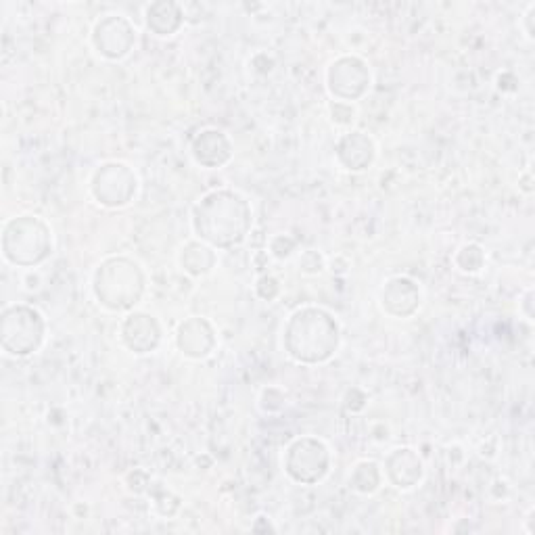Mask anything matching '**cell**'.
<instances>
[{
  "instance_id": "obj_5",
  "label": "cell",
  "mask_w": 535,
  "mask_h": 535,
  "mask_svg": "<svg viewBox=\"0 0 535 535\" xmlns=\"http://www.w3.org/2000/svg\"><path fill=\"white\" fill-rule=\"evenodd\" d=\"M44 337V322L36 310L11 308L3 320V345L13 356H28Z\"/></svg>"
},
{
  "instance_id": "obj_4",
  "label": "cell",
  "mask_w": 535,
  "mask_h": 535,
  "mask_svg": "<svg viewBox=\"0 0 535 535\" xmlns=\"http://www.w3.org/2000/svg\"><path fill=\"white\" fill-rule=\"evenodd\" d=\"M51 251V232L44 222L32 216H23L7 224L5 255L7 260L21 266L42 262Z\"/></svg>"
},
{
  "instance_id": "obj_11",
  "label": "cell",
  "mask_w": 535,
  "mask_h": 535,
  "mask_svg": "<svg viewBox=\"0 0 535 535\" xmlns=\"http://www.w3.org/2000/svg\"><path fill=\"white\" fill-rule=\"evenodd\" d=\"M178 347L189 358H205L214 350V331L209 322L201 318L184 322L178 331Z\"/></svg>"
},
{
  "instance_id": "obj_12",
  "label": "cell",
  "mask_w": 535,
  "mask_h": 535,
  "mask_svg": "<svg viewBox=\"0 0 535 535\" xmlns=\"http://www.w3.org/2000/svg\"><path fill=\"white\" fill-rule=\"evenodd\" d=\"M193 155L199 164L207 168H218L230 157L228 138L218 130H205L195 138Z\"/></svg>"
},
{
  "instance_id": "obj_13",
  "label": "cell",
  "mask_w": 535,
  "mask_h": 535,
  "mask_svg": "<svg viewBox=\"0 0 535 535\" xmlns=\"http://www.w3.org/2000/svg\"><path fill=\"white\" fill-rule=\"evenodd\" d=\"M387 473L398 487H412L423 477V464L412 450H395V454L387 460Z\"/></svg>"
},
{
  "instance_id": "obj_18",
  "label": "cell",
  "mask_w": 535,
  "mask_h": 535,
  "mask_svg": "<svg viewBox=\"0 0 535 535\" xmlns=\"http://www.w3.org/2000/svg\"><path fill=\"white\" fill-rule=\"evenodd\" d=\"M460 255H467V262H460L462 270H469V272H477L483 264V251L477 247V245H469V247H464L460 251Z\"/></svg>"
},
{
  "instance_id": "obj_6",
  "label": "cell",
  "mask_w": 535,
  "mask_h": 535,
  "mask_svg": "<svg viewBox=\"0 0 535 535\" xmlns=\"http://www.w3.org/2000/svg\"><path fill=\"white\" fill-rule=\"evenodd\" d=\"M329 471V450L318 439H297L287 454V473L299 483H316Z\"/></svg>"
},
{
  "instance_id": "obj_17",
  "label": "cell",
  "mask_w": 535,
  "mask_h": 535,
  "mask_svg": "<svg viewBox=\"0 0 535 535\" xmlns=\"http://www.w3.org/2000/svg\"><path fill=\"white\" fill-rule=\"evenodd\" d=\"M182 264L191 274H205L214 266V253L199 243H191L182 251Z\"/></svg>"
},
{
  "instance_id": "obj_10",
  "label": "cell",
  "mask_w": 535,
  "mask_h": 535,
  "mask_svg": "<svg viewBox=\"0 0 535 535\" xmlns=\"http://www.w3.org/2000/svg\"><path fill=\"white\" fill-rule=\"evenodd\" d=\"M159 327L157 322L147 314H134L124 322L122 337L124 343L136 354H147L155 350L159 343Z\"/></svg>"
},
{
  "instance_id": "obj_9",
  "label": "cell",
  "mask_w": 535,
  "mask_h": 535,
  "mask_svg": "<svg viewBox=\"0 0 535 535\" xmlns=\"http://www.w3.org/2000/svg\"><path fill=\"white\" fill-rule=\"evenodd\" d=\"M134 42V30L130 21L118 15H109L95 30V44L99 53L109 59L124 57Z\"/></svg>"
},
{
  "instance_id": "obj_8",
  "label": "cell",
  "mask_w": 535,
  "mask_h": 535,
  "mask_svg": "<svg viewBox=\"0 0 535 535\" xmlns=\"http://www.w3.org/2000/svg\"><path fill=\"white\" fill-rule=\"evenodd\" d=\"M368 84V69L360 59L345 57L333 63L329 72V86L333 95L341 99H358Z\"/></svg>"
},
{
  "instance_id": "obj_15",
  "label": "cell",
  "mask_w": 535,
  "mask_h": 535,
  "mask_svg": "<svg viewBox=\"0 0 535 535\" xmlns=\"http://www.w3.org/2000/svg\"><path fill=\"white\" fill-rule=\"evenodd\" d=\"M339 145L354 149V153H339V159L343 161V166L347 170H364L372 161V157H375V145H372L370 138L364 136L362 132H354L341 138Z\"/></svg>"
},
{
  "instance_id": "obj_7",
  "label": "cell",
  "mask_w": 535,
  "mask_h": 535,
  "mask_svg": "<svg viewBox=\"0 0 535 535\" xmlns=\"http://www.w3.org/2000/svg\"><path fill=\"white\" fill-rule=\"evenodd\" d=\"M92 193L107 207L126 205L136 193V178L122 164H107L92 178Z\"/></svg>"
},
{
  "instance_id": "obj_16",
  "label": "cell",
  "mask_w": 535,
  "mask_h": 535,
  "mask_svg": "<svg viewBox=\"0 0 535 535\" xmlns=\"http://www.w3.org/2000/svg\"><path fill=\"white\" fill-rule=\"evenodd\" d=\"M182 13L178 5L174 3H155L147 9V26L159 34V36H170L180 28Z\"/></svg>"
},
{
  "instance_id": "obj_3",
  "label": "cell",
  "mask_w": 535,
  "mask_h": 535,
  "mask_svg": "<svg viewBox=\"0 0 535 535\" xmlns=\"http://www.w3.org/2000/svg\"><path fill=\"white\" fill-rule=\"evenodd\" d=\"M145 289L141 268L126 258H113L99 266L95 274V293L109 310H128Z\"/></svg>"
},
{
  "instance_id": "obj_1",
  "label": "cell",
  "mask_w": 535,
  "mask_h": 535,
  "mask_svg": "<svg viewBox=\"0 0 535 535\" xmlns=\"http://www.w3.org/2000/svg\"><path fill=\"white\" fill-rule=\"evenodd\" d=\"M195 232L216 247L241 243L251 226L247 201L230 191H216L201 199L193 214Z\"/></svg>"
},
{
  "instance_id": "obj_14",
  "label": "cell",
  "mask_w": 535,
  "mask_h": 535,
  "mask_svg": "<svg viewBox=\"0 0 535 535\" xmlns=\"http://www.w3.org/2000/svg\"><path fill=\"white\" fill-rule=\"evenodd\" d=\"M418 299H421V295H418L416 285L408 281V278H393L383 291V306L393 316H404L402 304H408V308L414 312L418 306Z\"/></svg>"
},
{
  "instance_id": "obj_2",
  "label": "cell",
  "mask_w": 535,
  "mask_h": 535,
  "mask_svg": "<svg viewBox=\"0 0 535 535\" xmlns=\"http://www.w3.org/2000/svg\"><path fill=\"white\" fill-rule=\"evenodd\" d=\"M287 352L299 362L329 360L339 345V327L331 314L306 308L291 316L285 331Z\"/></svg>"
}]
</instances>
